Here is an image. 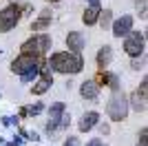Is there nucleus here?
Here are the masks:
<instances>
[{
	"instance_id": "nucleus-1",
	"label": "nucleus",
	"mask_w": 148,
	"mask_h": 146,
	"mask_svg": "<svg viewBox=\"0 0 148 146\" xmlns=\"http://www.w3.org/2000/svg\"><path fill=\"white\" fill-rule=\"evenodd\" d=\"M49 67L53 69V71L58 73H71V75H75V73H80L82 67H84V60H82V53H73V51H58V53H53L49 58Z\"/></svg>"
},
{
	"instance_id": "nucleus-2",
	"label": "nucleus",
	"mask_w": 148,
	"mask_h": 146,
	"mask_svg": "<svg viewBox=\"0 0 148 146\" xmlns=\"http://www.w3.org/2000/svg\"><path fill=\"white\" fill-rule=\"evenodd\" d=\"M128 111H130V102H128V95L119 89V91H113V95L108 97V104H106V115L111 117L113 122H124L128 117Z\"/></svg>"
},
{
	"instance_id": "nucleus-3",
	"label": "nucleus",
	"mask_w": 148,
	"mask_h": 146,
	"mask_svg": "<svg viewBox=\"0 0 148 146\" xmlns=\"http://www.w3.org/2000/svg\"><path fill=\"white\" fill-rule=\"evenodd\" d=\"M51 47V38L47 36V33H38V36L29 38L22 47H20V53H27V55H33V58H40L42 60L44 53L49 51Z\"/></svg>"
},
{
	"instance_id": "nucleus-4",
	"label": "nucleus",
	"mask_w": 148,
	"mask_h": 146,
	"mask_svg": "<svg viewBox=\"0 0 148 146\" xmlns=\"http://www.w3.org/2000/svg\"><path fill=\"white\" fill-rule=\"evenodd\" d=\"M20 16H22V11H20V7H18V5H9V7H5V9L0 11V33L11 31L13 27L20 22Z\"/></svg>"
},
{
	"instance_id": "nucleus-5",
	"label": "nucleus",
	"mask_w": 148,
	"mask_h": 146,
	"mask_svg": "<svg viewBox=\"0 0 148 146\" xmlns=\"http://www.w3.org/2000/svg\"><path fill=\"white\" fill-rule=\"evenodd\" d=\"M53 84V75H51V67L49 62H42V67H40V78L33 82L31 86V93L33 95H44V93L49 91V86Z\"/></svg>"
},
{
	"instance_id": "nucleus-6",
	"label": "nucleus",
	"mask_w": 148,
	"mask_h": 146,
	"mask_svg": "<svg viewBox=\"0 0 148 146\" xmlns=\"http://www.w3.org/2000/svg\"><path fill=\"white\" fill-rule=\"evenodd\" d=\"M144 42H146V38L139 31H130L124 40V51L130 58H139V55H144Z\"/></svg>"
},
{
	"instance_id": "nucleus-7",
	"label": "nucleus",
	"mask_w": 148,
	"mask_h": 146,
	"mask_svg": "<svg viewBox=\"0 0 148 146\" xmlns=\"http://www.w3.org/2000/svg\"><path fill=\"white\" fill-rule=\"evenodd\" d=\"M44 60H40V58H33V55H27V53H20L18 58H13L11 62V71L18 73V75H25L27 71H31V69L40 67Z\"/></svg>"
},
{
	"instance_id": "nucleus-8",
	"label": "nucleus",
	"mask_w": 148,
	"mask_h": 146,
	"mask_svg": "<svg viewBox=\"0 0 148 146\" xmlns=\"http://www.w3.org/2000/svg\"><path fill=\"white\" fill-rule=\"evenodd\" d=\"M97 124H99V113L97 111H88V113H84V115L80 117L77 131H80V133H88L93 128H97Z\"/></svg>"
},
{
	"instance_id": "nucleus-9",
	"label": "nucleus",
	"mask_w": 148,
	"mask_h": 146,
	"mask_svg": "<svg viewBox=\"0 0 148 146\" xmlns=\"http://www.w3.org/2000/svg\"><path fill=\"white\" fill-rule=\"evenodd\" d=\"M133 31V16H122V18H117L115 22H113V36L115 38H126Z\"/></svg>"
},
{
	"instance_id": "nucleus-10",
	"label": "nucleus",
	"mask_w": 148,
	"mask_h": 146,
	"mask_svg": "<svg viewBox=\"0 0 148 146\" xmlns=\"http://www.w3.org/2000/svg\"><path fill=\"white\" fill-rule=\"evenodd\" d=\"M99 89H102V86H99L95 80H86V82L80 84V95L84 97V100H97Z\"/></svg>"
},
{
	"instance_id": "nucleus-11",
	"label": "nucleus",
	"mask_w": 148,
	"mask_h": 146,
	"mask_svg": "<svg viewBox=\"0 0 148 146\" xmlns=\"http://www.w3.org/2000/svg\"><path fill=\"white\" fill-rule=\"evenodd\" d=\"M66 47H69V51H73V53H80L82 49H84V36L77 33V31H71L66 36Z\"/></svg>"
},
{
	"instance_id": "nucleus-12",
	"label": "nucleus",
	"mask_w": 148,
	"mask_h": 146,
	"mask_svg": "<svg viewBox=\"0 0 148 146\" xmlns=\"http://www.w3.org/2000/svg\"><path fill=\"white\" fill-rule=\"evenodd\" d=\"M111 60H113V49L108 47V44H104V47L97 51V67L106 69L108 64H111Z\"/></svg>"
},
{
	"instance_id": "nucleus-13",
	"label": "nucleus",
	"mask_w": 148,
	"mask_h": 146,
	"mask_svg": "<svg viewBox=\"0 0 148 146\" xmlns=\"http://www.w3.org/2000/svg\"><path fill=\"white\" fill-rule=\"evenodd\" d=\"M47 113H49V120L60 122V120H62V115L66 113V104H64V102H56V104H51Z\"/></svg>"
},
{
	"instance_id": "nucleus-14",
	"label": "nucleus",
	"mask_w": 148,
	"mask_h": 146,
	"mask_svg": "<svg viewBox=\"0 0 148 146\" xmlns=\"http://www.w3.org/2000/svg\"><path fill=\"white\" fill-rule=\"evenodd\" d=\"M49 24H51V13L42 11V13H40V18L31 22V31H42V29H47Z\"/></svg>"
},
{
	"instance_id": "nucleus-15",
	"label": "nucleus",
	"mask_w": 148,
	"mask_h": 146,
	"mask_svg": "<svg viewBox=\"0 0 148 146\" xmlns=\"http://www.w3.org/2000/svg\"><path fill=\"white\" fill-rule=\"evenodd\" d=\"M99 7H88V9H84V16H82V22L84 24H95L99 22Z\"/></svg>"
},
{
	"instance_id": "nucleus-16",
	"label": "nucleus",
	"mask_w": 148,
	"mask_h": 146,
	"mask_svg": "<svg viewBox=\"0 0 148 146\" xmlns=\"http://www.w3.org/2000/svg\"><path fill=\"white\" fill-rule=\"evenodd\" d=\"M128 102H130V109L133 111H137V113H142V111H146V100H144L139 93H130L128 95Z\"/></svg>"
},
{
	"instance_id": "nucleus-17",
	"label": "nucleus",
	"mask_w": 148,
	"mask_h": 146,
	"mask_svg": "<svg viewBox=\"0 0 148 146\" xmlns=\"http://www.w3.org/2000/svg\"><path fill=\"white\" fill-rule=\"evenodd\" d=\"M93 80H95V82H97L99 86H108V80H111V73H106L104 69H99V71L95 73V78H93Z\"/></svg>"
},
{
	"instance_id": "nucleus-18",
	"label": "nucleus",
	"mask_w": 148,
	"mask_h": 146,
	"mask_svg": "<svg viewBox=\"0 0 148 146\" xmlns=\"http://www.w3.org/2000/svg\"><path fill=\"white\" fill-rule=\"evenodd\" d=\"M111 16H113V11L111 9H104V11L99 13V24H102V29H108V27H111Z\"/></svg>"
},
{
	"instance_id": "nucleus-19",
	"label": "nucleus",
	"mask_w": 148,
	"mask_h": 146,
	"mask_svg": "<svg viewBox=\"0 0 148 146\" xmlns=\"http://www.w3.org/2000/svg\"><path fill=\"white\" fill-rule=\"evenodd\" d=\"M58 131H60V122L49 120L47 124H44V133H47V135H53V133H58Z\"/></svg>"
},
{
	"instance_id": "nucleus-20",
	"label": "nucleus",
	"mask_w": 148,
	"mask_h": 146,
	"mask_svg": "<svg viewBox=\"0 0 148 146\" xmlns=\"http://www.w3.org/2000/svg\"><path fill=\"white\" fill-rule=\"evenodd\" d=\"M135 146H148V126H144L137 135V144Z\"/></svg>"
},
{
	"instance_id": "nucleus-21",
	"label": "nucleus",
	"mask_w": 148,
	"mask_h": 146,
	"mask_svg": "<svg viewBox=\"0 0 148 146\" xmlns=\"http://www.w3.org/2000/svg\"><path fill=\"white\" fill-rule=\"evenodd\" d=\"M137 93L144 97V100H148V75L139 82V86H137Z\"/></svg>"
},
{
	"instance_id": "nucleus-22",
	"label": "nucleus",
	"mask_w": 148,
	"mask_h": 146,
	"mask_svg": "<svg viewBox=\"0 0 148 146\" xmlns=\"http://www.w3.org/2000/svg\"><path fill=\"white\" fill-rule=\"evenodd\" d=\"M137 11H139V18H146V9H148V0H137L135 2Z\"/></svg>"
},
{
	"instance_id": "nucleus-23",
	"label": "nucleus",
	"mask_w": 148,
	"mask_h": 146,
	"mask_svg": "<svg viewBox=\"0 0 148 146\" xmlns=\"http://www.w3.org/2000/svg\"><path fill=\"white\" fill-rule=\"evenodd\" d=\"M108 89H111V91H119V89H122V84H119V78L115 75V73H111V80H108Z\"/></svg>"
},
{
	"instance_id": "nucleus-24",
	"label": "nucleus",
	"mask_w": 148,
	"mask_h": 146,
	"mask_svg": "<svg viewBox=\"0 0 148 146\" xmlns=\"http://www.w3.org/2000/svg\"><path fill=\"white\" fill-rule=\"evenodd\" d=\"M42 111H44V104H40V102H38V104H31V106H29V117L40 115Z\"/></svg>"
},
{
	"instance_id": "nucleus-25",
	"label": "nucleus",
	"mask_w": 148,
	"mask_h": 146,
	"mask_svg": "<svg viewBox=\"0 0 148 146\" xmlns=\"http://www.w3.org/2000/svg\"><path fill=\"white\" fill-rule=\"evenodd\" d=\"M144 64H146V55H139V58H133V64H130V67L139 71V69H142Z\"/></svg>"
},
{
	"instance_id": "nucleus-26",
	"label": "nucleus",
	"mask_w": 148,
	"mask_h": 146,
	"mask_svg": "<svg viewBox=\"0 0 148 146\" xmlns=\"http://www.w3.org/2000/svg\"><path fill=\"white\" fill-rule=\"evenodd\" d=\"M69 124H71V115H69V113H64V115H62V120H60V131H66Z\"/></svg>"
},
{
	"instance_id": "nucleus-27",
	"label": "nucleus",
	"mask_w": 148,
	"mask_h": 146,
	"mask_svg": "<svg viewBox=\"0 0 148 146\" xmlns=\"http://www.w3.org/2000/svg\"><path fill=\"white\" fill-rule=\"evenodd\" d=\"M97 131L102 135H108V133H111V124H108V122H99V124H97Z\"/></svg>"
},
{
	"instance_id": "nucleus-28",
	"label": "nucleus",
	"mask_w": 148,
	"mask_h": 146,
	"mask_svg": "<svg viewBox=\"0 0 148 146\" xmlns=\"http://www.w3.org/2000/svg\"><path fill=\"white\" fill-rule=\"evenodd\" d=\"M62 146H80V140L75 137V135H69L66 140H64V144Z\"/></svg>"
},
{
	"instance_id": "nucleus-29",
	"label": "nucleus",
	"mask_w": 148,
	"mask_h": 146,
	"mask_svg": "<svg viewBox=\"0 0 148 146\" xmlns=\"http://www.w3.org/2000/svg\"><path fill=\"white\" fill-rule=\"evenodd\" d=\"M18 117H20V120L29 117V109H27V106H20V111H18Z\"/></svg>"
},
{
	"instance_id": "nucleus-30",
	"label": "nucleus",
	"mask_w": 148,
	"mask_h": 146,
	"mask_svg": "<svg viewBox=\"0 0 148 146\" xmlns=\"http://www.w3.org/2000/svg\"><path fill=\"white\" fill-rule=\"evenodd\" d=\"M86 146H104V142L99 140V137H95V140H88V142H86Z\"/></svg>"
},
{
	"instance_id": "nucleus-31",
	"label": "nucleus",
	"mask_w": 148,
	"mask_h": 146,
	"mask_svg": "<svg viewBox=\"0 0 148 146\" xmlns=\"http://www.w3.org/2000/svg\"><path fill=\"white\" fill-rule=\"evenodd\" d=\"M29 140H33V142H38V140H40V135H38V133H36V131H33V133H29Z\"/></svg>"
},
{
	"instance_id": "nucleus-32",
	"label": "nucleus",
	"mask_w": 148,
	"mask_h": 146,
	"mask_svg": "<svg viewBox=\"0 0 148 146\" xmlns=\"http://www.w3.org/2000/svg\"><path fill=\"white\" fill-rule=\"evenodd\" d=\"M91 2V7H99V0H88Z\"/></svg>"
},
{
	"instance_id": "nucleus-33",
	"label": "nucleus",
	"mask_w": 148,
	"mask_h": 146,
	"mask_svg": "<svg viewBox=\"0 0 148 146\" xmlns=\"http://www.w3.org/2000/svg\"><path fill=\"white\" fill-rule=\"evenodd\" d=\"M5 146H18V144H16V142H9V144H5Z\"/></svg>"
},
{
	"instance_id": "nucleus-34",
	"label": "nucleus",
	"mask_w": 148,
	"mask_h": 146,
	"mask_svg": "<svg viewBox=\"0 0 148 146\" xmlns=\"http://www.w3.org/2000/svg\"><path fill=\"white\" fill-rule=\"evenodd\" d=\"M47 2H60V0H47Z\"/></svg>"
},
{
	"instance_id": "nucleus-35",
	"label": "nucleus",
	"mask_w": 148,
	"mask_h": 146,
	"mask_svg": "<svg viewBox=\"0 0 148 146\" xmlns=\"http://www.w3.org/2000/svg\"><path fill=\"white\" fill-rule=\"evenodd\" d=\"M146 40H148V29H146Z\"/></svg>"
},
{
	"instance_id": "nucleus-36",
	"label": "nucleus",
	"mask_w": 148,
	"mask_h": 146,
	"mask_svg": "<svg viewBox=\"0 0 148 146\" xmlns=\"http://www.w3.org/2000/svg\"><path fill=\"white\" fill-rule=\"evenodd\" d=\"M0 144H2V137H0Z\"/></svg>"
},
{
	"instance_id": "nucleus-37",
	"label": "nucleus",
	"mask_w": 148,
	"mask_h": 146,
	"mask_svg": "<svg viewBox=\"0 0 148 146\" xmlns=\"http://www.w3.org/2000/svg\"><path fill=\"white\" fill-rule=\"evenodd\" d=\"M104 146H106V144H104Z\"/></svg>"
}]
</instances>
